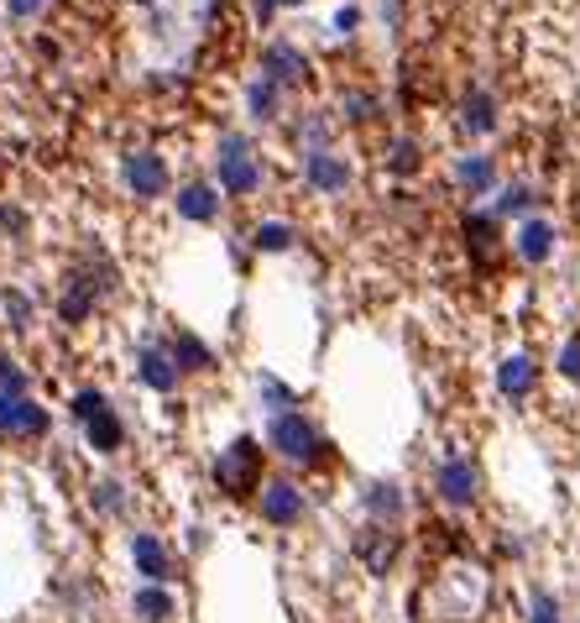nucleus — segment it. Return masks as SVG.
<instances>
[{
  "instance_id": "nucleus-1",
  "label": "nucleus",
  "mask_w": 580,
  "mask_h": 623,
  "mask_svg": "<svg viewBox=\"0 0 580 623\" xmlns=\"http://www.w3.org/2000/svg\"><path fill=\"white\" fill-rule=\"evenodd\" d=\"M492 608V576L476 561H444L418 587V619L424 623H481Z\"/></svg>"
},
{
  "instance_id": "nucleus-2",
  "label": "nucleus",
  "mask_w": 580,
  "mask_h": 623,
  "mask_svg": "<svg viewBox=\"0 0 580 623\" xmlns=\"http://www.w3.org/2000/svg\"><path fill=\"white\" fill-rule=\"evenodd\" d=\"M209 482L225 504H257V493L267 487V441L235 435L231 445H220V456L209 461Z\"/></svg>"
},
{
  "instance_id": "nucleus-3",
  "label": "nucleus",
  "mask_w": 580,
  "mask_h": 623,
  "mask_svg": "<svg viewBox=\"0 0 580 623\" xmlns=\"http://www.w3.org/2000/svg\"><path fill=\"white\" fill-rule=\"evenodd\" d=\"M267 450H272V456H283L288 467H304V472H320V467L335 461V445L324 441L320 424L304 415V409L267 419Z\"/></svg>"
},
{
  "instance_id": "nucleus-4",
  "label": "nucleus",
  "mask_w": 580,
  "mask_h": 623,
  "mask_svg": "<svg viewBox=\"0 0 580 623\" xmlns=\"http://www.w3.org/2000/svg\"><path fill=\"white\" fill-rule=\"evenodd\" d=\"M68 415L79 419L85 445L94 450V456H120V450H126V441H131L126 419L116 415V404H111L100 387H79V393L68 398Z\"/></svg>"
},
{
  "instance_id": "nucleus-5",
  "label": "nucleus",
  "mask_w": 580,
  "mask_h": 623,
  "mask_svg": "<svg viewBox=\"0 0 580 623\" xmlns=\"http://www.w3.org/2000/svg\"><path fill=\"white\" fill-rule=\"evenodd\" d=\"M261 183H267V168H261V157L252 152V142L225 131L215 142V189L231 194V200H252V194H261Z\"/></svg>"
},
{
  "instance_id": "nucleus-6",
  "label": "nucleus",
  "mask_w": 580,
  "mask_h": 623,
  "mask_svg": "<svg viewBox=\"0 0 580 623\" xmlns=\"http://www.w3.org/2000/svg\"><path fill=\"white\" fill-rule=\"evenodd\" d=\"M116 289V278L100 267H74L68 278H63V294H59V320L68 330H79V326H89L94 320V309H100V298Z\"/></svg>"
},
{
  "instance_id": "nucleus-7",
  "label": "nucleus",
  "mask_w": 580,
  "mask_h": 623,
  "mask_svg": "<svg viewBox=\"0 0 580 623\" xmlns=\"http://www.w3.org/2000/svg\"><path fill=\"white\" fill-rule=\"evenodd\" d=\"M435 498L444 508H455V513H471V508L481 504V467H476V456H465V450L439 456V467H435Z\"/></svg>"
},
{
  "instance_id": "nucleus-8",
  "label": "nucleus",
  "mask_w": 580,
  "mask_h": 623,
  "mask_svg": "<svg viewBox=\"0 0 580 623\" xmlns=\"http://www.w3.org/2000/svg\"><path fill=\"white\" fill-rule=\"evenodd\" d=\"M350 556L361 561V571H372V576H392L398 561H403V530L361 519L356 534H350Z\"/></svg>"
},
{
  "instance_id": "nucleus-9",
  "label": "nucleus",
  "mask_w": 580,
  "mask_h": 623,
  "mask_svg": "<svg viewBox=\"0 0 580 623\" xmlns=\"http://www.w3.org/2000/svg\"><path fill=\"white\" fill-rule=\"evenodd\" d=\"M131 378H137L146 393H157V398H173L178 387H183V367H178L173 352H168V335H146L142 346H137Z\"/></svg>"
},
{
  "instance_id": "nucleus-10",
  "label": "nucleus",
  "mask_w": 580,
  "mask_h": 623,
  "mask_svg": "<svg viewBox=\"0 0 580 623\" xmlns=\"http://www.w3.org/2000/svg\"><path fill=\"white\" fill-rule=\"evenodd\" d=\"M120 183H126V194H131V200L152 205V200L173 194V168H168V157H163V152L137 148V152H126V163H120Z\"/></svg>"
},
{
  "instance_id": "nucleus-11",
  "label": "nucleus",
  "mask_w": 580,
  "mask_h": 623,
  "mask_svg": "<svg viewBox=\"0 0 580 623\" xmlns=\"http://www.w3.org/2000/svg\"><path fill=\"white\" fill-rule=\"evenodd\" d=\"M257 513L267 530H298L309 519V493L293 476H267V487L257 493Z\"/></svg>"
},
{
  "instance_id": "nucleus-12",
  "label": "nucleus",
  "mask_w": 580,
  "mask_h": 623,
  "mask_svg": "<svg viewBox=\"0 0 580 623\" xmlns=\"http://www.w3.org/2000/svg\"><path fill=\"white\" fill-rule=\"evenodd\" d=\"M126 550H131V565H137V576H142V582H163V587H173L178 571H183L178 556H173V545H168L157 530H131Z\"/></svg>"
},
{
  "instance_id": "nucleus-13",
  "label": "nucleus",
  "mask_w": 580,
  "mask_h": 623,
  "mask_svg": "<svg viewBox=\"0 0 580 623\" xmlns=\"http://www.w3.org/2000/svg\"><path fill=\"white\" fill-rule=\"evenodd\" d=\"M53 415L31 393H0V441H48Z\"/></svg>"
},
{
  "instance_id": "nucleus-14",
  "label": "nucleus",
  "mask_w": 580,
  "mask_h": 623,
  "mask_svg": "<svg viewBox=\"0 0 580 623\" xmlns=\"http://www.w3.org/2000/svg\"><path fill=\"white\" fill-rule=\"evenodd\" d=\"M461 237H465V252H471V263L481 267V272H497V267H502V257L513 252V241H502V226H497V215H481V209L461 215Z\"/></svg>"
},
{
  "instance_id": "nucleus-15",
  "label": "nucleus",
  "mask_w": 580,
  "mask_h": 623,
  "mask_svg": "<svg viewBox=\"0 0 580 623\" xmlns=\"http://www.w3.org/2000/svg\"><path fill=\"white\" fill-rule=\"evenodd\" d=\"M350 183H356V168H350L340 152H330V148L304 152V189H309V194L335 200V194H346Z\"/></svg>"
},
{
  "instance_id": "nucleus-16",
  "label": "nucleus",
  "mask_w": 580,
  "mask_h": 623,
  "mask_svg": "<svg viewBox=\"0 0 580 623\" xmlns=\"http://www.w3.org/2000/svg\"><path fill=\"white\" fill-rule=\"evenodd\" d=\"M309 74H314V63H309V53L298 48V42H267L261 48V79H272L278 89H298L309 85Z\"/></svg>"
},
{
  "instance_id": "nucleus-17",
  "label": "nucleus",
  "mask_w": 580,
  "mask_h": 623,
  "mask_svg": "<svg viewBox=\"0 0 580 623\" xmlns=\"http://www.w3.org/2000/svg\"><path fill=\"white\" fill-rule=\"evenodd\" d=\"M361 513L372 519V524H403L408 519V487L403 482H392V476H377V482H366L361 487Z\"/></svg>"
},
{
  "instance_id": "nucleus-18",
  "label": "nucleus",
  "mask_w": 580,
  "mask_h": 623,
  "mask_svg": "<svg viewBox=\"0 0 580 623\" xmlns=\"http://www.w3.org/2000/svg\"><path fill=\"white\" fill-rule=\"evenodd\" d=\"M507 241H513V257L523 267H544L554 257V246H559V231H554V220H544V215H528V220H518V231Z\"/></svg>"
},
{
  "instance_id": "nucleus-19",
  "label": "nucleus",
  "mask_w": 580,
  "mask_h": 623,
  "mask_svg": "<svg viewBox=\"0 0 580 623\" xmlns=\"http://www.w3.org/2000/svg\"><path fill=\"white\" fill-rule=\"evenodd\" d=\"M533 387H539V361L528 352H507L497 361V393L507 398V404H523V398H533Z\"/></svg>"
},
{
  "instance_id": "nucleus-20",
  "label": "nucleus",
  "mask_w": 580,
  "mask_h": 623,
  "mask_svg": "<svg viewBox=\"0 0 580 623\" xmlns=\"http://www.w3.org/2000/svg\"><path fill=\"white\" fill-rule=\"evenodd\" d=\"M220 189L215 183H178V194H173V209H178V220H189V226H215L220 220Z\"/></svg>"
},
{
  "instance_id": "nucleus-21",
  "label": "nucleus",
  "mask_w": 580,
  "mask_h": 623,
  "mask_svg": "<svg viewBox=\"0 0 580 623\" xmlns=\"http://www.w3.org/2000/svg\"><path fill=\"white\" fill-rule=\"evenodd\" d=\"M168 352H173V361L183 367V378H204V372H215V367H220L215 346L199 341L194 330H168Z\"/></svg>"
},
{
  "instance_id": "nucleus-22",
  "label": "nucleus",
  "mask_w": 580,
  "mask_h": 623,
  "mask_svg": "<svg viewBox=\"0 0 580 623\" xmlns=\"http://www.w3.org/2000/svg\"><path fill=\"white\" fill-rule=\"evenodd\" d=\"M455 189L471 194V200L492 194L497 189V157L492 152H461V157H455Z\"/></svg>"
},
{
  "instance_id": "nucleus-23",
  "label": "nucleus",
  "mask_w": 580,
  "mask_h": 623,
  "mask_svg": "<svg viewBox=\"0 0 580 623\" xmlns=\"http://www.w3.org/2000/svg\"><path fill=\"white\" fill-rule=\"evenodd\" d=\"M131 619L137 623H173L178 619V593L163 582H142L131 593Z\"/></svg>"
},
{
  "instance_id": "nucleus-24",
  "label": "nucleus",
  "mask_w": 580,
  "mask_h": 623,
  "mask_svg": "<svg viewBox=\"0 0 580 623\" xmlns=\"http://www.w3.org/2000/svg\"><path fill=\"white\" fill-rule=\"evenodd\" d=\"M461 126L471 131V137H487V131H497V100L481 85H471L461 94Z\"/></svg>"
},
{
  "instance_id": "nucleus-25",
  "label": "nucleus",
  "mask_w": 580,
  "mask_h": 623,
  "mask_svg": "<svg viewBox=\"0 0 580 623\" xmlns=\"http://www.w3.org/2000/svg\"><path fill=\"white\" fill-rule=\"evenodd\" d=\"M293 246H298V226H288V220H257L252 226V252H261V257H283Z\"/></svg>"
},
{
  "instance_id": "nucleus-26",
  "label": "nucleus",
  "mask_w": 580,
  "mask_h": 623,
  "mask_svg": "<svg viewBox=\"0 0 580 623\" xmlns=\"http://www.w3.org/2000/svg\"><path fill=\"white\" fill-rule=\"evenodd\" d=\"M382 111H387V100L377 89H340V120H350V126H372V120H382Z\"/></svg>"
},
{
  "instance_id": "nucleus-27",
  "label": "nucleus",
  "mask_w": 580,
  "mask_h": 623,
  "mask_svg": "<svg viewBox=\"0 0 580 623\" xmlns=\"http://www.w3.org/2000/svg\"><path fill=\"white\" fill-rule=\"evenodd\" d=\"M246 116L261 120V126H272V120L283 116V89L272 85V79H252V85H246Z\"/></svg>"
},
{
  "instance_id": "nucleus-28",
  "label": "nucleus",
  "mask_w": 580,
  "mask_h": 623,
  "mask_svg": "<svg viewBox=\"0 0 580 623\" xmlns=\"http://www.w3.org/2000/svg\"><path fill=\"white\" fill-rule=\"evenodd\" d=\"M131 504V493H126V482L116 476H100V482H89V508L100 513V519H120Z\"/></svg>"
},
{
  "instance_id": "nucleus-29",
  "label": "nucleus",
  "mask_w": 580,
  "mask_h": 623,
  "mask_svg": "<svg viewBox=\"0 0 580 623\" xmlns=\"http://www.w3.org/2000/svg\"><path fill=\"white\" fill-rule=\"evenodd\" d=\"M533 205H539L533 183H502L497 189V220H528Z\"/></svg>"
},
{
  "instance_id": "nucleus-30",
  "label": "nucleus",
  "mask_w": 580,
  "mask_h": 623,
  "mask_svg": "<svg viewBox=\"0 0 580 623\" xmlns=\"http://www.w3.org/2000/svg\"><path fill=\"white\" fill-rule=\"evenodd\" d=\"M257 404L267 415H293L298 409V393H293L283 378H272V372H257Z\"/></svg>"
},
{
  "instance_id": "nucleus-31",
  "label": "nucleus",
  "mask_w": 580,
  "mask_h": 623,
  "mask_svg": "<svg viewBox=\"0 0 580 623\" xmlns=\"http://www.w3.org/2000/svg\"><path fill=\"white\" fill-rule=\"evenodd\" d=\"M382 163H387V174L413 178L418 168H424V152H418V142H413V137H392V142H387V152H382Z\"/></svg>"
},
{
  "instance_id": "nucleus-32",
  "label": "nucleus",
  "mask_w": 580,
  "mask_h": 623,
  "mask_svg": "<svg viewBox=\"0 0 580 623\" xmlns=\"http://www.w3.org/2000/svg\"><path fill=\"white\" fill-rule=\"evenodd\" d=\"M523 623H565V602H559V593L533 587V593H528V613H523Z\"/></svg>"
},
{
  "instance_id": "nucleus-33",
  "label": "nucleus",
  "mask_w": 580,
  "mask_h": 623,
  "mask_svg": "<svg viewBox=\"0 0 580 623\" xmlns=\"http://www.w3.org/2000/svg\"><path fill=\"white\" fill-rule=\"evenodd\" d=\"M554 372H559L565 383H580V330H570V335L559 341V352H554Z\"/></svg>"
},
{
  "instance_id": "nucleus-34",
  "label": "nucleus",
  "mask_w": 580,
  "mask_h": 623,
  "mask_svg": "<svg viewBox=\"0 0 580 623\" xmlns=\"http://www.w3.org/2000/svg\"><path fill=\"white\" fill-rule=\"evenodd\" d=\"M0 320L11 330H27L31 326V298L22 294V289H5V298H0Z\"/></svg>"
},
{
  "instance_id": "nucleus-35",
  "label": "nucleus",
  "mask_w": 580,
  "mask_h": 623,
  "mask_svg": "<svg viewBox=\"0 0 580 623\" xmlns=\"http://www.w3.org/2000/svg\"><path fill=\"white\" fill-rule=\"evenodd\" d=\"M0 393H31L27 367H22L16 356H0Z\"/></svg>"
},
{
  "instance_id": "nucleus-36",
  "label": "nucleus",
  "mask_w": 580,
  "mask_h": 623,
  "mask_svg": "<svg viewBox=\"0 0 580 623\" xmlns=\"http://www.w3.org/2000/svg\"><path fill=\"white\" fill-rule=\"evenodd\" d=\"M330 31H335V37H356V31H361V5H340V11L330 16Z\"/></svg>"
},
{
  "instance_id": "nucleus-37",
  "label": "nucleus",
  "mask_w": 580,
  "mask_h": 623,
  "mask_svg": "<svg viewBox=\"0 0 580 623\" xmlns=\"http://www.w3.org/2000/svg\"><path fill=\"white\" fill-rule=\"evenodd\" d=\"M288 5H304V0H252V16H257V27H267L278 11H288Z\"/></svg>"
},
{
  "instance_id": "nucleus-38",
  "label": "nucleus",
  "mask_w": 580,
  "mask_h": 623,
  "mask_svg": "<svg viewBox=\"0 0 580 623\" xmlns=\"http://www.w3.org/2000/svg\"><path fill=\"white\" fill-rule=\"evenodd\" d=\"M382 27L387 31L403 27V0H382Z\"/></svg>"
},
{
  "instance_id": "nucleus-39",
  "label": "nucleus",
  "mask_w": 580,
  "mask_h": 623,
  "mask_svg": "<svg viewBox=\"0 0 580 623\" xmlns=\"http://www.w3.org/2000/svg\"><path fill=\"white\" fill-rule=\"evenodd\" d=\"M0 231H27V215L16 205H0Z\"/></svg>"
},
{
  "instance_id": "nucleus-40",
  "label": "nucleus",
  "mask_w": 580,
  "mask_h": 623,
  "mask_svg": "<svg viewBox=\"0 0 580 623\" xmlns=\"http://www.w3.org/2000/svg\"><path fill=\"white\" fill-rule=\"evenodd\" d=\"M5 11H11L16 22H31V16L42 11V0H5Z\"/></svg>"
},
{
  "instance_id": "nucleus-41",
  "label": "nucleus",
  "mask_w": 580,
  "mask_h": 623,
  "mask_svg": "<svg viewBox=\"0 0 580 623\" xmlns=\"http://www.w3.org/2000/svg\"><path fill=\"white\" fill-rule=\"evenodd\" d=\"M0 298H5V283H0Z\"/></svg>"
}]
</instances>
